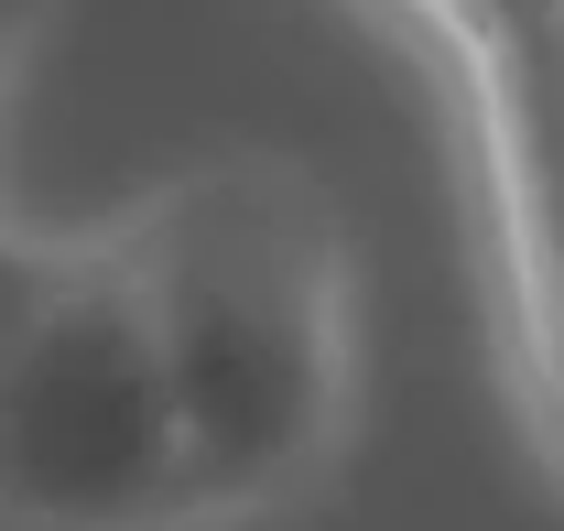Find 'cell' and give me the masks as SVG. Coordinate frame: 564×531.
Segmentation results:
<instances>
[{
	"label": "cell",
	"mask_w": 564,
	"mask_h": 531,
	"mask_svg": "<svg viewBox=\"0 0 564 531\" xmlns=\"http://www.w3.org/2000/svg\"><path fill=\"white\" fill-rule=\"evenodd\" d=\"M163 391L185 423L196 521L293 499L348 434V239L293 163H207L109 228Z\"/></svg>",
	"instance_id": "cell-1"
},
{
	"label": "cell",
	"mask_w": 564,
	"mask_h": 531,
	"mask_svg": "<svg viewBox=\"0 0 564 531\" xmlns=\"http://www.w3.org/2000/svg\"><path fill=\"white\" fill-rule=\"evenodd\" d=\"M0 521L11 531H196L163 347L109 239L44 250L0 304Z\"/></svg>",
	"instance_id": "cell-2"
},
{
	"label": "cell",
	"mask_w": 564,
	"mask_h": 531,
	"mask_svg": "<svg viewBox=\"0 0 564 531\" xmlns=\"http://www.w3.org/2000/svg\"><path fill=\"white\" fill-rule=\"evenodd\" d=\"M445 44L489 163L499 261H521V336L554 347V98H564V0H391Z\"/></svg>",
	"instance_id": "cell-3"
},
{
	"label": "cell",
	"mask_w": 564,
	"mask_h": 531,
	"mask_svg": "<svg viewBox=\"0 0 564 531\" xmlns=\"http://www.w3.org/2000/svg\"><path fill=\"white\" fill-rule=\"evenodd\" d=\"M11 44H22V33H0V55H11ZM44 261V250H22V239H0V304H11V293H22V271Z\"/></svg>",
	"instance_id": "cell-4"
},
{
	"label": "cell",
	"mask_w": 564,
	"mask_h": 531,
	"mask_svg": "<svg viewBox=\"0 0 564 531\" xmlns=\"http://www.w3.org/2000/svg\"><path fill=\"white\" fill-rule=\"evenodd\" d=\"M33 11H44V0H0V33H22V22H33Z\"/></svg>",
	"instance_id": "cell-5"
}]
</instances>
